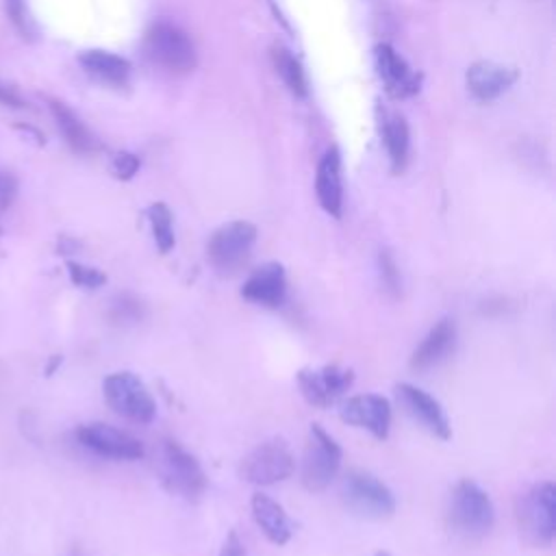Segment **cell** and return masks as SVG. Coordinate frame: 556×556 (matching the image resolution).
<instances>
[{"mask_svg": "<svg viewBox=\"0 0 556 556\" xmlns=\"http://www.w3.org/2000/svg\"><path fill=\"white\" fill-rule=\"evenodd\" d=\"M241 298L265 308H280L287 300V274L276 261L256 267L241 287Z\"/></svg>", "mask_w": 556, "mask_h": 556, "instance_id": "cell-14", "label": "cell"}, {"mask_svg": "<svg viewBox=\"0 0 556 556\" xmlns=\"http://www.w3.org/2000/svg\"><path fill=\"white\" fill-rule=\"evenodd\" d=\"M378 274H380V285L391 298H400L402 293V276L397 269V263L389 250H380L378 254Z\"/></svg>", "mask_w": 556, "mask_h": 556, "instance_id": "cell-26", "label": "cell"}, {"mask_svg": "<svg viewBox=\"0 0 556 556\" xmlns=\"http://www.w3.org/2000/svg\"><path fill=\"white\" fill-rule=\"evenodd\" d=\"M0 102L7 106H22V98L17 96V91L4 83H0Z\"/></svg>", "mask_w": 556, "mask_h": 556, "instance_id": "cell-33", "label": "cell"}, {"mask_svg": "<svg viewBox=\"0 0 556 556\" xmlns=\"http://www.w3.org/2000/svg\"><path fill=\"white\" fill-rule=\"evenodd\" d=\"M15 193H17V182H15V178H13L11 174L0 172V211L7 208V206L13 202Z\"/></svg>", "mask_w": 556, "mask_h": 556, "instance_id": "cell-31", "label": "cell"}, {"mask_svg": "<svg viewBox=\"0 0 556 556\" xmlns=\"http://www.w3.org/2000/svg\"><path fill=\"white\" fill-rule=\"evenodd\" d=\"M159 480L172 495L195 502L206 491L208 478L200 460L176 439H163L159 447Z\"/></svg>", "mask_w": 556, "mask_h": 556, "instance_id": "cell-2", "label": "cell"}, {"mask_svg": "<svg viewBox=\"0 0 556 556\" xmlns=\"http://www.w3.org/2000/svg\"><path fill=\"white\" fill-rule=\"evenodd\" d=\"M495 508L489 493L473 480H460L452 491L450 526L467 541H478L491 532Z\"/></svg>", "mask_w": 556, "mask_h": 556, "instance_id": "cell-3", "label": "cell"}, {"mask_svg": "<svg viewBox=\"0 0 556 556\" xmlns=\"http://www.w3.org/2000/svg\"><path fill=\"white\" fill-rule=\"evenodd\" d=\"M65 267H67L70 280L80 289H98L106 282V274L96 267H89V265H83L76 261H67Z\"/></svg>", "mask_w": 556, "mask_h": 556, "instance_id": "cell-27", "label": "cell"}, {"mask_svg": "<svg viewBox=\"0 0 556 556\" xmlns=\"http://www.w3.org/2000/svg\"><path fill=\"white\" fill-rule=\"evenodd\" d=\"M454 343H456V324L454 319L443 317L428 330L421 343L413 350L408 367L413 371H426L434 367L454 350Z\"/></svg>", "mask_w": 556, "mask_h": 556, "instance_id": "cell-16", "label": "cell"}, {"mask_svg": "<svg viewBox=\"0 0 556 556\" xmlns=\"http://www.w3.org/2000/svg\"><path fill=\"white\" fill-rule=\"evenodd\" d=\"M341 421L367 430L374 439L384 441L391 430V402L378 393L348 397L339 408Z\"/></svg>", "mask_w": 556, "mask_h": 556, "instance_id": "cell-12", "label": "cell"}, {"mask_svg": "<svg viewBox=\"0 0 556 556\" xmlns=\"http://www.w3.org/2000/svg\"><path fill=\"white\" fill-rule=\"evenodd\" d=\"M271 59H274V67H276L278 76L285 80L289 91L304 98L308 89H306V76H304L300 61L287 48H280V46L274 48Z\"/></svg>", "mask_w": 556, "mask_h": 556, "instance_id": "cell-23", "label": "cell"}, {"mask_svg": "<svg viewBox=\"0 0 556 556\" xmlns=\"http://www.w3.org/2000/svg\"><path fill=\"white\" fill-rule=\"evenodd\" d=\"M104 402L119 417L135 424H150L156 417V402L146 382L132 371H113L102 382Z\"/></svg>", "mask_w": 556, "mask_h": 556, "instance_id": "cell-5", "label": "cell"}, {"mask_svg": "<svg viewBox=\"0 0 556 556\" xmlns=\"http://www.w3.org/2000/svg\"><path fill=\"white\" fill-rule=\"evenodd\" d=\"M76 439L83 447L98 456L115 460H139L146 450L143 443L126 430H119L104 421H89L76 428Z\"/></svg>", "mask_w": 556, "mask_h": 556, "instance_id": "cell-10", "label": "cell"}, {"mask_svg": "<svg viewBox=\"0 0 556 556\" xmlns=\"http://www.w3.org/2000/svg\"><path fill=\"white\" fill-rule=\"evenodd\" d=\"M80 65L96 78L111 83V85H122L126 83L130 74V63L113 52L106 50H87L80 54Z\"/></svg>", "mask_w": 556, "mask_h": 556, "instance_id": "cell-20", "label": "cell"}, {"mask_svg": "<svg viewBox=\"0 0 556 556\" xmlns=\"http://www.w3.org/2000/svg\"><path fill=\"white\" fill-rule=\"evenodd\" d=\"M376 67L391 96L404 98L419 89L417 76L410 72L406 61L389 43H380L376 48Z\"/></svg>", "mask_w": 556, "mask_h": 556, "instance_id": "cell-18", "label": "cell"}, {"mask_svg": "<svg viewBox=\"0 0 556 556\" xmlns=\"http://www.w3.org/2000/svg\"><path fill=\"white\" fill-rule=\"evenodd\" d=\"M315 193L321 208L328 215L339 219L343 211V182H341V159L334 148L328 150L317 165Z\"/></svg>", "mask_w": 556, "mask_h": 556, "instance_id": "cell-17", "label": "cell"}, {"mask_svg": "<svg viewBox=\"0 0 556 556\" xmlns=\"http://www.w3.org/2000/svg\"><path fill=\"white\" fill-rule=\"evenodd\" d=\"M343 450L321 424L313 421L308 430V443L302 458V484L311 493H321L337 478L341 467Z\"/></svg>", "mask_w": 556, "mask_h": 556, "instance_id": "cell-6", "label": "cell"}, {"mask_svg": "<svg viewBox=\"0 0 556 556\" xmlns=\"http://www.w3.org/2000/svg\"><path fill=\"white\" fill-rule=\"evenodd\" d=\"M146 54L161 67L174 74H185L195 67V48L185 30L174 24L159 22L146 35Z\"/></svg>", "mask_w": 556, "mask_h": 556, "instance_id": "cell-9", "label": "cell"}, {"mask_svg": "<svg viewBox=\"0 0 556 556\" xmlns=\"http://www.w3.org/2000/svg\"><path fill=\"white\" fill-rule=\"evenodd\" d=\"M517 80V72L513 67L493 63V61H478L467 72V85L471 93L480 100H493L504 93Z\"/></svg>", "mask_w": 556, "mask_h": 556, "instance_id": "cell-19", "label": "cell"}, {"mask_svg": "<svg viewBox=\"0 0 556 556\" xmlns=\"http://www.w3.org/2000/svg\"><path fill=\"white\" fill-rule=\"evenodd\" d=\"M395 393H397V400L404 406V410L415 421H419L432 437H437L441 441H447L452 437L450 419L437 397H432L428 391H424L410 382H400L395 387Z\"/></svg>", "mask_w": 556, "mask_h": 556, "instance_id": "cell-13", "label": "cell"}, {"mask_svg": "<svg viewBox=\"0 0 556 556\" xmlns=\"http://www.w3.org/2000/svg\"><path fill=\"white\" fill-rule=\"evenodd\" d=\"M517 526L534 547H549L556 536V486L549 480L532 484L517 497Z\"/></svg>", "mask_w": 556, "mask_h": 556, "instance_id": "cell-1", "label": "cell"}, {"mask_svg": "<svg viewBox=\"0 0 556 556\" xmlns=\"http://www.w3.org/2000/svg\"><path fill=\"white\" fill-rule=\"evenodd\" d=\"M217 556H248L245 545H243V541L239 539L237 530H230V532L226 534V539H224V543H222Z\"/></svg>", "mask_w": 556, "mask_h": 556, "instance_id": "cell-30", "label": "cell"}, {"mask_svg": "<svg viewBox=\"0 0 556 556\" xmlns=\"http://www.w3.org/2000/svg\"><path fill=\"white\" fill-rule=\"evenodd\" d=\"M50 109H52V115H54L65 141L76 152H91L96 148V141H93L91 132L85 128V124L63 102H52Z\"/></svg>", "mask_w": 556, "mask_h": 556, "instance_id": "cell-21", "label": "cell"}, {"mask_svg": "<svg viewBox=\"0 0 556 556\" xmlns=\"http://www.w3.org/2000/svg\"><path fill=\"white\" fill-rule=\"evenodd\" d=\"M295 469V458L285 439H267L250 450L239 465V476L256 486H269L287 480Z\"/></svg>", "mask_w": 556, "mask_h": 556, "instance_id": "cell-8", "label": "cell"}, {"mask_svg": "<svg viewBox=\"0 0 556 556\" xmlns=\"http://www.w3.org/2000/svg\"><path fill=\"white\" fill-rule=\"evenodd\" d=\"M59 363H61V356H54V361H50V365H48V374H52Z\"/></svg>", "mask_w": 556, "mask_h": 556, "instance_id": "cell-34", "label": "cell"}, {"mask_svg": "<svg viewBox=\"0 0 556 556\" xmlns=\"http://www.w3.org/2000/svg\"><path fill=\"white\" fill-rule=\"evenodd\" d=\"M374 556H391V554H389V552H387V549H378V552H376V554H374Z\"/></svg>", "mask_w": 556, "mask_h": 556, "instance_id": "cell-35", "label": "cell"}, {"mask_svg": "<svg viewBox=\"0 0 556 556\" xmlns=\"http://www.w3.org/2000/svg\"><path fill=\"white\" fill-rule=\"evenodd\" d=\"M148 219L152 226V237L161 254H167L176 245V235H174V219L172 211L167 208L165 202H154L148 208Z\"/></svg>", "mask_w": 556, "mask_h": 556, "instance_id": "cell-24", "label": "cell"}, {"mask_svg": "<svg viewBox=\"0 0 556 556\" xmlns=\"http://www.w3.org/2000/svg\"><path fill=\"white\" fill-rule=\"evenodd\" d=\"M250 508H252V519L258 526V530L265 534V539L274 545H287L293 536V521L287 515V510L282 508V504H278L274 497H269L267 493L256 491L250 500Z\"/></svg>", "mask_w": 556, "mask_h": 556, "instance_id": "cell-15", "label": "cell"}, {"mask_svg": "<svg viewBox=\"0 0 556 556\" xmlns=\"http://www.w3.org/2000/svg\"><path fill=\"white\" fill-rule=\"evenodd\" d=\"M343 500L345 506L363 519L382 521L393 517L395 513L393 491L380 478L365 469H352L345 473Z\"/></svg>", "mask_w": 556, "mask_h": 556, "instance_id": "cell-7", "label": "cell"}, {"mask_svg": "<svg viewBox=\"0 0 556 556\" xmlns=\"http://www.w3.org/2000/svg\"><path fill=\"white\" fill-rule=\"evenodd\" d=\"M4 2H7V13H9L11 22L17 26V30L24 33V37L30 35V20H28L24 0H4Z\"/></svg>", "mask_w": 556, "mask_h": 556, "instance_id": "cell-29", "label": "cell"}, {"mask_svg": "<svg viewBox=\"0 0 556 556\" xmlns=\"http://www.w3.org/2000/svg\"><path fill=\"white\" fill-rule=\"evenodd\" d=\"M382 135L387 143V152L395 172H400L406 163L408 154V126L400 115H387L382 122Z\"/></svg>", "mask_w": 556, "mask_h": 556, "instance_id": "cell-22", "label": "cell"}, {"mask_svg": "<svg viewBox=\"0 0 556 556\" xmlns=\"http://www.w3.org/2000/svg\"><path fill=\"white\" fill-rule=\"evenodd\" d=\"M256 226L243 219L219 226L206 243V258L211 267L219 276H232L243 269L256 243Z\"/></svg>", "mask_w": 556, "mask_h": 556, "instance_id": "cell-4", "label": "cell"}, {"mask_svg": "<svg viewBox=\"0 0 556 556\" xmlns=\"http://www.w3.org/2000/svg\"><path fill=\"white\" fill-rule=\"evenodd\" d=\"M508 306H510V304H508L506 298H491V300H486V302L480 304V313L486 315V317H500L502 313L508 311Z\"/></svg>", "mask_w": 556, "mask_h": 556, "instance_id": "cell-32", "label": "cell"}, {"mask_svg": "<svg viewBox=\"0 0 556 556\" xmlns=\"http://www.w3.org/2000/svg\"><path fill=\"white\" fill-rule=\"evenodd\" d=\"M109 317L115 324H135L143 317V304L130 293H122L111 302Z\"/></svg>", "mask_w": 556, "mask_h": 556, "instance_id": "cell-25", "label": "cell"}, {"mask_svg": "<svg viewBox=\"0 0 556 556\" xmlns=\"http://www.w3.org/2000/svg\"><path fill=\"white\" fill-rule=\"evenodd\" d=\"M354 382V371L350 367H339L337 363H328L319 369H300L298 387L304 400L311 406L328 408L334 404Z\"/></svg>", "mask_w": 556, "mask_h": 556, "instance_id": "cell-11", "label": "cell"}, {"mask_svg": "<svg viewBox=\"0 0 556 556\" xmlns=\"http://www.w3.org/2000/svg\"><path fill=\"white\" fill-rule=\"evenodd\" d=\"M111 169H113V174H115L117 178L128 180V178H132V176L137 174L139 161H137V156L130 154V152H119V154H115V159H113V163H111Z\"/></svg>", "mask_w": 556, "mask_h": 556, "instance_id": "cell-28", "label": "cell"}]
</instances>
